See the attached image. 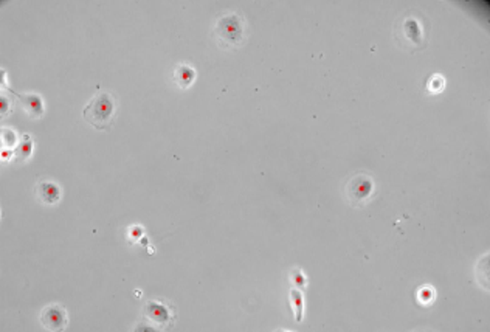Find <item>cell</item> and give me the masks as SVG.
<instances>
[{
  "mask_svg": "<svg viewBox=\"0 0 490 332\" xmlns=\"http://www.w3.org/2000/svg\"><path fill=\"white\" fill-rule=\"evenodd\" d=\"M430 33L431 24L428 18L416 8L405 10L393 27L394 41L408 53H418V51L426 50L430 42Z\"/></svg>",
  "mask_w": 490,
  "mask_h": 332,
  "instance_id": "6da1fadb",
  "label": "cell"
},
{
  "mask_svg": "<svg viewBox=\"0 0 490 332\" xmlns=\"http://www.w3.org/2000/svg\"><path fill=\"white\" fill-rule=\"evenodd\" d=\"M211 33L219 48H240L247 42V20L238 11H224L217 16Z\"/></svg>",
  "mask_w": 490,
  "mask_h": 332,
  "instance_id": "7a4b0ae2",
  "label": "cell"
},
{
  "mask_svg": "<svg viewBox=\"0 0 490 332\" xmlns=\"http://www.w3.org/2000/svg\"><path fill=\"white\" fill-rule=\"evenodd\" d=\"M116 117V98L111 92H98L83 109L84 120L98 131L109 132Z\"/></svg>",
  "mask_w": 490,
  "mask_h": 332,
  "instance_id": "3957f363",
  "label": "cell"
},
{
  "mask_svg": "<svg viewBox=\"0 0 490 332\" xmlns=\"http://www.w3.org/2000/svg\"><path fill=\"white\" fill-rule=\"evenodd\" d=\"M374 190L376 183L369 174L355 173L345 182L343 194H345V199L351 206L360 208V206L367 204L372 197V194H374Z\"/></svg>",
  "mask_w": 490,
  "mask_h": 332,
  "instance_id": "277c9868",
  "label": "cell"
},
{
  "mask_svg": "<svg viewBox=\"0 0 490 332\" xmlns=\"http://www.w3.org/2000/svg\"><path fill=\"white\" fill-rule=\"evenodd\" d=\"M39 320L50 332H64L69 324V315L62 305H50L42 309Z\"/></svg>",
  "mask_w": 490,
  "mask_h": 332,
  "instance_id": "5b68a950",
  "label": "cell"
},
{
  "mask_svg": "<svg viewBox=\"0 0 490 332\" xmlns=\"http://www.w3.org/2000/svg\"><path fill=\"white\" fill-rule=\"evenodd\" d=\"M36 197L39 199V202L43 205H55L56 202L61 201V187L56 182L51 180H41L34 188Z\"/></svg>",
  "mask_w": 490,
  "mask_h": 332,
  "instance_id": "8992f818",
  "label": "cell"
},
{
  "mask_svg": "<svg viewBox=\"0 0 490 332\" xmlns=\"http://www.w3.org/2000/svg\"><path fill=\"white\" fill-rule=\"evenodd\" d=\"M196 78V72L193 67H189L188 64H179L177 67L174 69L172 79L174 83L177 84L180 88H186L193 84V81Z\"/></svg>",
  "mask_w": 490,
  "mask_h": 332,
  "instance_id": "52a82bcc",
  "label": "cell"
},
{
  "mask_svg": "<svg viewBox=\"0 0 490 332\" xmlns=\"http://www.w3.org/2000/svg\"><path fill=\"white\" fill-rule=\"evenodd\" d=\"M20 102L24 109L27 110V114L32 118H39L43 114V106L42 100L39 98V95H20Z\"/></svg>",
  "mask_w": 490,
  "mask_h": 332,
  "instance_id": "ba28073f",
  "label": "cell"
},
{
  "mask_svg": "<svg viewBox=\"0 0 490 332\" xmlns=\"http://www.w3.org/2000/svg\"><path fill=\"white\" fill-rule=\"evenodd\" d=\"M290 303L294 306V312H295V320L298 323H301L303 320V293L299 292L298 289H290Z\"/></svg>",
  "mask_w": 490,
  "mask_h": 332,
  "instance_id": "9c48e42d",
  "label": "cell"
},
{
  "mask_svg": "<svg viewBox=\"0 0 490 332\" xmlns=\"http://www.w3.org/2000/svg\"><path fill=\"white\" fill-rule=\"evenodd\" d=\"M436 298V291L433 287L430 286H423L418 291V303H421L422 306H428L435 301Z\"/></svg>",
  "mask_w": 490,
  "mask_h": 332,
  "instance_id": "30bf717a",
  "label": "cell"
},
{
  "mask_svg": "<svg viewBox=\"0 0 490 332\" xmlns=\"http://www.w3.org/2000/svg\"><path fill=\"white\" fill-rule=\"evenodd\" d=\"M445 87V79L440 75V73H435L433 77H430L428 83H427V91L431 95H437L444 91Z\"/></svg>",
  "mask_w": 490,
  "mask_h": 332,
  "instance_id": "8fae6325",
  "label": "cell"
},
{
  "mask_svg": "<svg viewBox=\"0 0 490 332\" xmlns=\"http://www.w3.org/2000/svg\"><path fill=\"white\" fill-rule=\"evenodd\" d=\"M290 281H295V289L298 287H306L307 286V278L304 277V274L301 272V269H292V272L289 274Z\"/></svg>",
  "mask_w": 490,
  "mask_h": 332,
  "instance_id": "7c38bea8",
  "label": "cell"
},
{
  "mask_svg": "<svg viewBox=\"0 0 490 332\" xmlns=\"http://www.w3.org/2000/svg\"><path fill=\"white\" fill-rule=\"evenodd\" d=\"M413 332H435V331H431V329H426V328H422V329H416Z\"/></svg>",
  "mask_w": 490,
  "mask_h": 332,
  "instance_id": "4fadbf2b",
  "label": "cell"
},
{
  "mask_svg": "<svg viewBox=\"0 0 490 332\" xmlns=\"http://www.w3.org/2000/svg\"><path fill=\"white\" fill-rule=\"evenodd\" d=\"M275 332H290V331H284V329H278V331H275Z\"/></svg>",
  "mask_w": 490,
  "mask_h": 332,
  "instance_id": "5bb4252c",
  "label": "cell"
}]
</instances>
